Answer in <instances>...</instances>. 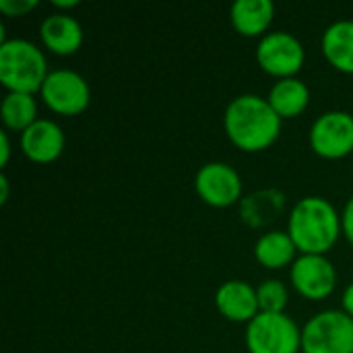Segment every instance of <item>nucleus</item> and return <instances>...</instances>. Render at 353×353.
Listing matches in <instances>:
<instances>
[{
	"mask_svg": "<svg viewBox=\"0 0 353 353\" xmlns=\"http://www.w3.org/2000/svg\"><path fill=\"white\" fill-rule=\"evenodd\" d=\"M228 139L242 151L259 153L269 149L281 134V118L271 103L254 93L238 95L223 114Z\"/></svg>",
	"mask_w": 353,
	"mask_h": 353,
	"instance_id": "f257e3e1",
	"label": "nucleus"
},
{
	"mask_svg": "<svg viewBox=\"0 0 353 353\" xmlns=\"http://www.w3.org/2000/svg\"><path fill=\"white\" fill-rule=\"evenodd\" d=\"M288 234L300 254H327L343 234L341 215L327 199L304 196L290 213Z\"/></svg>",
	"mask_w": 353,
	"mask_h": 353,
	"instance_id": "f03ea898",
	"label": "nucleus"
},
{
	"mask_svg": "<svg viewBox=\"0 0 353 353\" xmlns=\"http://www.w3.org/2000/svg\"><path fill=\"white\" fill-rule=\"evenodd\" d=\"M43 52L27 39H6L0 46V83L8 93L35 95L48 79Z\"/></svg>",
	"mask_w": 353,
	"mask_h": 353,
	"instance_id": "7ed1b4c3",
	"label": "nucleus"
},
{
	"mask_svg": "<svg viewBox=\"0 0 353 353\" xmlns=\"http://www.w3.org/2000/svg\"><path fill=\"white\" fill-rule=\"evenodd\" d=\"M302 353H353V319L343 310L314 314L302 327Z\"/></svg>",
	"mask_w": 353,
	"mask_h": 353,
	"instance_id": "20e7f679",
	"label": "nucleus"
},
{
	"mask_svg": "<svg viewBox=\"0 0 353 353\" xmlns=\"http://www.w3.org/2000/svg\"><path fill=\"white\" fill-rule=\"evenodd\" d=\"M246 347L250 353H298L302 352V329L283 312H261L248 323Z\"/></svg>",
	"mask_w": 353,
	"mask_h": 353,
	"instance_id": "39448f33",
	"label": "nucleus"
},
{
	"mask_svg": "<svg viewBox=\"0 0 353 353\" xmlns=\"http://www.w3.org/2000/svg\"><path fill=\"white\" fill-rule=\"evenodd\" d=\"M306 60V52L302 41L288 31H273L261 37L256 46V62L259 66L277 79L296 77Z\"/></svg>",
	"mask_w": 353,
	"mask_h": 353,
	"instance_id": "423d86ee",
	"label": "nucleus"
},
{
	"mask_svg": "<svg viewBox=\"0 0 353 353\" xmlns=\"http://www.w3.org/2000/svg\"><path fill=\"white\" fill-rule=\"evenodd\" d=\"M41 101L60 116H77L87 110L91 101V89L87 81L68 68L50 70L39 89Z\"/></svg>",
	"mask_w": 353,
	"mask_h": 353,
	"instance_id": "0eeeda50",
	"label": "nucleus"
},
{
	"mask_svg": "<svg viewBox=\"0 0 353 353\" xmlns=\"http://www.w3.org/2000/svg\"><path fill=\"white\" fill-rule=\"evenodd\" d=\"M310 147L319 157L343 159L353 151V116L333 110L321 114L310 128Z\"/></svg>",
	"mask_w": 353,
	"mask_h": 353,
	"instance_id": "6e6552de",
	"label": "nucleus"
},
{
	"mask_svg": "<svg viewBox=\"0 0 353 353\" xmlns=\"http://www.w3.org/2000/svg\"><path fill=\"white\" fill-rule=\"evenodd\" d=\"M290 279L302 298L319 302L335 292L337 271L325 254H300L290 269Z\"/></svg>",
	"mask_w": 353,
	"mask_h": 353,
	"instance_id": "1a4fd4ad",
	"label": "nucleus"
},
{
	"mask_svg": "<svg viewBox=\"0 0 353 353\" xmlns=\"http://www.w3.org/2000/svg\"><path fill=\"white\" fill-rule=\"evenodd\" d=\"M196 194L215 209L232 207L242 199V178L240 174L221 161L205 163L194 178Z\"/></svg>",
	"mask_w": 353,
	"mask_h": 353,
	"instance_id": "9d476101",
	"label": "nucleus"
},
{
	"mask_svg": "<svg viewBox=\"0 0 353 353\" xmlns=\"http://www.w3.org/2000/svg\"><path fill=\"white\" fill-rule=\"evenodd\" d=\"M21 149L33 163H52L64 151V132L54 120L39 118L21 132Z\"/></svg>",
	"mask_w": 353,
	"mask_h": 353,
	"instance_id": "9b49d317",
	"label": "nucleus"
},
{
	"mask_svg": "<svg viewBox=\"0 0 353 353\" xmlns=\"http://www.w3.org/2000/svg\"><path fill=\"white\" fill-rule=\"evenodd\" d=\"M215 306L219 314L232 323H250L261 314L256 290L240 279L225 281L217 288Z\"/></svg>",
	"mask_w": 353,
	"mask_h": 353,
	"instance_id": "f8f14e48",
	"label": "nucleus"
},
{
	"mask_svg": "<svg viewBox=\"0 0 353 353\" xmlns=\"http://www.w3.org/2000/svg\"><path fill=\"white\" fill-rule=\"evenodd\" d=\"M39 37L50 52L58 56H70L83 46V27L70 14L54 12L41 21Z\"/></svg>",
	"mask_w": 353,
	"mask_h": 353,
	"instance_id": "ddd939ff",
	"label": "nucleus"
},
{
	"mask_svg": "<svg viewBox=\"0 0 353 353\" xmlns=\"http://www.w3.org/2000/svg\"><path fill=\"white\" fill-rule=\"evenodd\" d=\"M275 17V4L271 0H236L230 8L234 29L244 37L263 35Z\"/></svg>",
	"mask_w": 353,
	"mask_h": 353,
	"instance_id": "4468645a",
	"label": "nucleus"
},
{
	"mask_svg": "<svg viewBox=\"0 0 353 353\" xmlns=\"http://www.w3.org/2000/svg\"><path fill=\"white\" fill-rule=\"evenodd\" d=\"M285 207V194L277 188H265L248 194L240 201V215L242 221L254 230L273 223Z\"/></svg>",
	"mask_w": 353,
	"mask_h": 353,
	"instance_id": "2eb2a0df",
	"label": "nucleus"
},
{
	"mask_svg": "<svg viewBox=\"0 0 353 353\" xmlns=\"http://www.w3.org/2000/svg\"><path fill=\"white\" fill-rule=\"evenodd\" d=\"M321 48L333 68L353 74V21H337L329 25L323 33Z\"/></svg>",
	"mask_w": 353,
	"mask_h": 353,
	"instance_id": "dca6fc26",
	"label": "nucleus"
},
{
	"mask_svg": "<svg viewBox=\"0 0 353 353\" xmlns=\"http://www.w3.org/2000/svg\"><path fill=\"white\" fill-rule=\"evenodd\" d=\"M267 101L271 103V108L275 110V114L283 120V118H296L300 116L310 101V89L306 87L304 81H300L298 77L292 79H279L271 91Z\"/></svg>",
	"mask_w": 353,
	"mask_h": 353,
	"instance_id": "f3484780",
	"label": "nucleus"
},
{
	"mask_svg": "<svg viewBox=\"0 0 353 353\" xmlns=\"http://www.w3.org/2000/svg\"><path fill=\"white\" fill-rule=\"evenodd\" d=\"M296 244L288 232H267L254 244V259L265 269H283L296 261Z\"/></svg>",
	"mask_w": 353,
	"mask_h": 353,
	"instance_id": "a211bd4d",
	"label": "nucleus"
},
{
	"mask_svg": "<svg viewBox=\"0 0 353 353\" xmlns=\"http://www.w3.org/2000/svg\"><path fill=\"white\" fill-rule=\"evenodd\" d=\"M0 118L6 128L25 132L37 118V101L31 93H6L0 105Z\"/></svg>",
	"mask_w": 353,
	"mask_h": 353,
	"instance_id": "6ab92c4d",
	"label": "nucleus"
},
{
	"mask_svg": "<svg viewBox=\"0 0 353 353\" xmlns=\"http://www.w3.org/2000/svg\"><path fill=\"white\" fill-rule=\"evenodd\" d=\"M256 298H259V308L261 312H271V314H281L288 306V288L279 279H267L256 288Z\"/></svg>",
	"mask_w": 353,
	"mask_h": 353,
	"instance_id": "aec40b11",
	"label": "nucleus"
},
{
	"mask_svg": "<svg viewBox=\"0 0 353 353\" xmlns=\"http://www.w3.org/2000/svg\"><path fill=\"white\" fill-rule=\"evenodd\" d=\"M37 6V0H0V12L6 17H23Z\"/></svg>",
	"mask_w": 353,
	"mask_h": 353,
	"instance_id": "412c9836",
	"label": "nucleus"
},
{
	"mask_svg": "<svg viewBox=\"0 0 353 353\" xmlns=\"http://www.w3.org/2000/svg\"><path fill=\"white\" fill-rule=\"evenodd\" d=\"M341 223H343V236L353 246V196L347 201V205L341 213Z\"/></svg>",
	"mask_w": 353,
	"mask_h": 353,
	"instance_id": "4be33fe9",
	"label": "nucleus"
},
{
	"mask_svg": "<svg viewBox=\"0 0 353 353\" xmlns=\"http://www.w3.org/2000/svg\"><path fill=\"white\" fill-rule=\"evenodd\" d=\"M10 157V141L6 132H0V165L4 168Z\"/></svg>",
	"mask_w": 353,
	"mask_h": 353,
	"instance_id": "5701e85b",
	"label": "nucleus"
},
{
	"mask_svg": "<svg viewBox=\"0 0 353 353\" xmlns=\"http://www.w3.org/2000/svg\"><path fill=\"white\" fill-rule=\"evenodd\" d=\"M341 306H343V312H347V314L353 319V283H350V285H347V290L343 292Z\"/></svg>",
	"mask_w": 353,
	"mask_h": 353,
	"instance_id": "b1692460",
	"label": "nucleus"
},
{
	"mask_svg": "<svg viewBox=\"0 0 353 353\" xmlns=\"http://www.w3.org/2000/svg\"><path fill=\"white\" fill-rule=\"evenodd\" d=\"M0 188H2V192H0V203L4 205L6 199H8V178H6L4 174H0Z\"/></svg>",
	"mask_w": 353,
	"mask_h": 353,
	"instance_id": "393cba45",
	"label": "nucleus"
},
{
	"mask_svg": "<svg viewBox=\"0 0 353 353\" xmlns=\"http://www.w3.org/2000/svg\"><path fill=\"white\" fill-rule=\"evenodd\" d=\"M56 8H72V6H77L79 2L77 0H66V2H52Z\"/></svg>",
	"mask_w": 353,
	"mask_h": 353,
	"instance_id": "a878e982",
	"label": "nucleus"
}]
</instances>
